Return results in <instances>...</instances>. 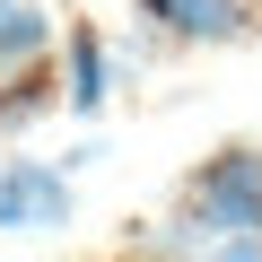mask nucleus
Here are the masks:
<instances>
[{
	"mask_svg": "<svg viewBox=\"0 0 262 262\" xmlns=\"http://www.w3.org/2000/svg\"><path fill=\"white\" fill-rule=\"evenodd\" d=\"M158 253H227V262H262V149L227 140L201 158L184 210L166 219V236H149Z\"/></svg>",
	"mask_w": 262,
	"mask_h": 262,
	"instance_id": "f257e3e1",
	"label": "nucleus"
},
{
	"mask_svg": "<svg viewBox=\"0 0 262 262\" xmlns=\"http://www.w3.org/2000/svg\"><path fill=\"white\" fill-rule=\"evenodd\" d=\"M140 18L158 35H175V44H236V35H253L245 0H140Z\"/></svg>",
	"mask_w": 262,
	"mask_h": 262,
	"instance_id": "f03ea898",
	"label": "nucleus"
},
{
	"mask_svg": "<svg viewBox=\"0 0 262 262\" xmlns=\"http://www.w3.org/2000/svg\"><path fill=\"white\" fill-rule=\"evenodd\" d=\"M105 96H114L105 35H96V27H79V35H70V70H61V105H70V114H105Z\"/></svg>",
	"mask_w": 262,
	"mask_h": 262,
	"instance_id": "7ed1b4c3",
	"label": "nucleus"
},
{
	"mask_svg": "<svg viewBox=\"0 0 262 262\" xmlns=\"http://www.w3.org/2000/svg\"><path fill=\"white\" fill-rule=\"evenodd\" d=\"M9 175H18L27 227H70V166H44V158H9Z\"/></svg>",
	"mask_w": 262,
	"mask_h": 262,
	"instance_id": "20e7f679",
	"label": "nucleus"
},
{
	"mask_svg": "<svg viewBox=\"0 0 262 262\" xmlns=\"http://www.w3.org/2000/svg\"><path fill=\"white\" fill-rule=\"evenodd\" d=\"M44 44H53V18L35 0H0V70H27Z\"/></svg>",
	"mask_w": 262,
	"mask_h": 262,
	"instance_id": "39448f33",
	"label": "nucleus"
},
{
	"mask_svg": "<svg viewBox=\"0 0 262 262\" xmlns=\"http://www.w3.org/2000/svg\"><path fill=\"white\" fill-rule=\"evenodd\" d=\"M0 227H9V236L27 227V201H18V175H9V166H0Z\"/></svg>",
	"mask_w": 262,
	"mask_h": 262,
	"instance_id": "423d86ee",
	"label": "nucleus"
}]
</instances>
